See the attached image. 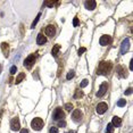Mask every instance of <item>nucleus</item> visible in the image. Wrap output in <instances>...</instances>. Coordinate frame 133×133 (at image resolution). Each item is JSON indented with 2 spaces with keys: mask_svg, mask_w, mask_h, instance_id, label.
<instances>
[{
  "mask_svg": "<svg viewBox=\"0 0 133 133\" xmlns=\"http://www.w3.org/2000/svg\"><path fill=\"white\" fill-rule=\"evenodd\" d=\"M37 43L39 46H43L45 43H47V37L43 35L42 33H39L37 37Z\"/></svg>",
  "mask_w": 133,
  "mask_h": 133,
  "instance_id": "4468645a",
  "label": "nucleus"
},
{
  "mask_svg": "<svg viewBox=\"0 0 133 133\" xmlns=\"http://www.w3.org/2000/svg\"><path fill=\"white\" fill-rule=\"evenodd\" d=\"M59 50H60V45H55L54 48H52V50H51V55L54 57H57L58 51H59Z\"/></svg>",
  "mask_w": 133,
  "mask_h": 133,
  "instance_id": "f3484780",
  "label": "nucleus"
},
{
  "mask_svg": "<svg viewBox=\"0 0 133 133\" xmlns=\"http://www.w3.org/2000/svg\"><path fill=\"white\" fill-rule=\"evenodd\" d=\"M25 73H19L18 75H17V77H16V80H15V83L16 84H18V83H21L22 81H23L24 79H25Z\"/></svg>",
  "mask_w": 133,
  "mask_h": 133,
  "instance_id": "a211bd4d",
  "label": "nucleus"
},
{
  "mask_svg": "<svg viewBox=\"0 0 133 133\" xmlns=\"http://www.w3.org/2000/svg\"><path fill=\"white\" fill-rule=\"evenodd\" d=\"M130 48V40L129 39H125V40H123L122 45H121V55H125L127 52V50H129Z\"/></svg>",
  "mask_w": 133,
  "mask_h": 133,
  "instance_id": "9d476101",
  "label": "nucleus"
},
{
  "mask_svg": "<svg viewBox=\"0 0 133 133\" xmlns=\"http://www.w3.org/2000/svg\"><path fill=\"white\" fill-rule=\"evenodd\" d=\"M113 42V38L110 37V35H102V37L100 38V40H99V43H100V46H102V47H106V46H109L110 43Z\"/></svg>",
  "mask_w": 133,
  "mask_h": 133,
  "instance_id": "39448f33",
  "label": "nucleus"
},
{
  "mask_svg": "<svg viewBox=\"0 0 133 133\" xmlns=\"http://www.w3.org/2000/svg\"><path fill=\"white\" fill-rule=\"evenodd\" d=\"M40 17H41V13H39V14H38V16H37V17H35V19H34V21H33L32 25H31V27H32V28H34V27H35V25H37V23L39 22V19H40Z\"/></svg>",
  "mask_w": 133,
  "mask_h": 133,
  "instance_id": "4be33fe9",
  "label": "nucleus"
},
{
  "mask_svg": "<svg viewBox=\"0 0 133 133\" xmlns=\"http://www.w3.org/2000/svg\"><path fill=\"white\" fill-rule=\"evenodd\" d=\"M72 120H73L75 123H80L82 120H83V113H82L80 109H75L73 112V114H72Z\"/></svg>",
  "mask_w": 133,
  "mask_h": 133,
  "instance_id": "0eeeda50",
  "label": "nucleus"
},
{
  "mask_svg": "<svg viewBox=\"0 0 133 133\" xmlns=\"http://www.w3.org/2000/svg\"><path fill=\"white\" fill-rule=\"evenodd\" d=\"M107 89H108V84L107 82H104V83L100 84V86H99V90L98 92H97V97L98 98H101V97H104L106 95V92H107Z\"/></svg>",
  "mask_w": 133,
  "mask_h": 133,
  "instance_id": "423d86ee",
  "label": "nucleus"
},
{
  "mask_svg": "<svg viewBox=\"0 0 133 133\" xmlns=\"http://www.w3.org/2000/svg\"><path fill=\"white\" fill-rule=\"evenodd\" d=\"M107 109H108V105L106 102H99L96 107V112L98 113L99 115L105 114V113L107 112Z\"/></svg>",
  "mask_w": 133,
  "mask_h": 133,
  "instance_id": "6e6552de",
  "label": "nucleus"
},
{
  "mask_svg": "<svg viewBox=\"0 0 133 133\" xmlns=\"http://www.w3.org/2000/svg\"><path fill=\"white\" fill-rule=\"evenodd\" d=\"M45 32H46V35L52 38V37H55V34H56V27H55V25H52V24H49V25L46 27Z\"/></svg>",
  "mask_w": 133,
  "mask_h": 133,
  "instance_id": "9b49d317",
  "label": "nucleus"
},
{
  "mask_svg": "<svg viewBox=\"0 0 133 133\" xmlns=\"http://www.w3.org/2000/svg\"><path fill=\"white\" fill-rule=\"evenodd\" d=\"M43 125H45V123H43L42 118H40V117H34L32 120V122H31V127L34 131H40L43 127Z\"/></svg>",
  "mask_w": 133,
  "mask_h": 133,
  "instance_id": "f03ea898",
  "label": "nucleus"
},
{
  "mask_svg": "<svg viewBox=\"0 0 133 133\" xmlns=\"http://www.w3.org/2000/svg\"><path fill=\"white\" fill-rule=\"evenodd\" d=\"M125 105H126V100H125V99H120V100L117 101V106H118V107H124Z\"/></svg>",
  "mask_w": 133,
  "mask_h": 133,
  "instance_id": "5701e85b",
  "label": "nucleus"
},
{
  "mask_svg": "<svg viewBox=\"0 0 133 133\" xmlns=\"http://www.w3.org/2000/svg\"><path fill=\"white\" fill-rule=\"evenodd\" d=\"M84 6L88 10H93L97 7V2L95 0H89V1H84Z\"/></svg>",
  "mask_w": 133,
  "mask_h": 133,
  "instance_id": "ddd939ff",
  "label": "nucleus"
},
{
  "mask_svg": "<svg viewBox=\"0 0 133 133\" xmlns=\"http://www.w3.org/2000/svg\"><path fill=\"white\" fill-rule=\"evenodd\" d=\"M89 84V80H86V79H84L83 81L81 82V84H80V86H81V88H85L86 85H88Z\"/></svg>",
  "mask_w": 133,
  "mask_h": 133,
  "instance_id": "393cba45",
  "label": "nucleus"
},
{
  "mask_svg": "<svg viewBox=\"0 0 133 133\" xmlns=\"http://www.w3.org/2000/svg\"><path fill=\"white\" fill-rule=\"evenodd\" d=\"M52 117H54V120L55 121H62V120H64V117H65V113H64V110L62 109V108H56V109L54 110V114H52Z\"/></svg>",
  "mask_w": 133,
  "mask_h": 133,
  "instance_id": "20e7f679",
  "label": "nucleus"
},
{
  "mask_svg": "<svg viewBox=\"0 0 133 133\" xmlns=\"http://www.w3.org/2000/svg\"><path fill=\"white\" fill-rule=\"evenodd\" d=\"M64 108L67 110V112H71V110L73 109V105H72V104H65Z\"/></svg>",
  "mask_w": 133,
  "mask_h": 133,
  "instance_id": "b1692460",
  "label": "nucleus"
},
{
  "mask_svg": "<svg viewBox=\"0 0 133 133\" xmlns=\"http://www.w3.org/2000/svg\"><path fill=\"white\" fill-rule=\"evenodd\" d=\"M58 126H59V127H65V126H66V122H65L64 120L59 121V122H58Z\"/></svg>",
  "mask_w": 133,
  "mask_h": 133,
  "instance_id": "cd10ccee",
  "label": "nucleus"
},
{
  "mask_svg": "<svg viewBox=\"0 0 133 133\" xmlns=\"http://www.w3.org/2000/svg\"><path fill=\"white\" fill-rule=\"evenodd\" d=\"M124 93H125V96H130V95H131V93H132V89H131V88H129L126 91H125Z\"/></svg>",
  "mask_w": 133,
  "mask_h": 133,
  "instance_id": "2f4dec72",
  "label": "nucleus"
},
{
  "mask_svg": "<svg viewBox=\"0 0 133 133\" xmlns=\"http://www.w3.org/2000/svg\"><path fill=\"white\" fill-rule=\"evenodd\" d=\"M1 49H2V52L6 57L9 56V45L7 42H2L1 43Z\"/></svg>",
  "mask_w": 133,
  "mask_h": 133,
  "instance_id": "dca6fc26",
  "label": "nucleus"
},
{
  "mask_svg": "<svg viewBox=\"0 0 133 133\" xmlns=\"http://www.w3.org/2000/svg\"><path fill=\"white\" fill-rule=\"evenodd\" d=\"M79 24H80L79 18H77V17H74V19H73V25L76 27V26H79Z\"/></svg>",
  "mask_w": 133,
  "mask_h": 133,
  "instance_id": "7c9ffc66",
  "label": "nucleus"
},
{
  "mask_svg": "<svg viewBox=\"0 0 133 133\" xmlns=\"http://www.w3.org/2000/svg\"><path fill=\"white\" fill-rule=\"evenodd\" d=\"M114 132V126H113L112 123L107 124V127H106V133H113Z\"/></svg>",
  "mask_w": 133,
  "mask_h": 133,
  "instance_id": "6ab92c4d",
  "label": "nucleus"
},
{
  "mask_svg": "<svg viewBox=\"0 0 133 133\" xmlns=\"http://www.w3.org/2000/svg\"><path fill=\"white\" fill-rule=\"evenodd\" d=\"M74 76H75V72H74L73 69H72V71H69L68 73H67V75H66V79L69 81V80H72Z\"/></svg>",
  "mask_w": 133,
  "mask_h": 133,
  "instance_id": "412c9836",
  "label": "nucleus"
},
{
  "mask_svg": "<svg viewBox=\"0 0 133 133\" xmlns=\"http://www.w3.org/2000/svg\"><path fill=\"white\" fill-rule=\"evenodd\" d=\"M10 129L13 131H19L21 130V123H19V118L18 117H14L10 121Z\"/></svg>",
  "mask_w": 133,
  "mask_h": 133,
  "instance_id": "1a4fd4ad",
  "label": "nucleus"
},
{
  "mask_svg": "<svg viewBox=\"0 0 133 133\" xmlns=\"http://www.w3.org/2000/svg\"><path fill=\"white\" fill-rule=\"evenodd\" d=\"M21 133H28V130L27 129H22L21 130Z\"/></svg>",
  "mask_w": 133,
  "mask_h": 133,
  "instance_id": "473e14b6",
  "label": "nucleus"
},
{
  "mask_svg": "<svg viewBox=\"0 0 133 133\" xmlns=\"http://www.w3.org/2000/svg\"><path fill=\"white\" fill-rule=\"evenodd\" d=\"M83 97V92L82 90H76L75 91V95H74V99H80Z\"/></svg>",
  "mask_w": 133,
  "mask_h": 133,
  "instance_id": "aec40b11",
  "label": "nucleus"
},
{
  "mask_svg": "<svg viewBox=\"0 0 133 133\" xmlns=\"http://www.w3.org/2000/svg\"><path fill=\"white\" fill-rule=\"evenodd\" d=\"M35 60H37V55L35 54H31L30 56H27L25 58V60H24V66L26 67V68H31V67L34 65Z\"/></svg>",
  "mask_w": 133,
  "mask_h": 133,
  "instance_id": "7ed1b4c3",
  "label": "nucleus"
},
{
  "mask_svg": "<svg viewBox=\"0 0 133 133\" xmlns=\"http://www.w3.org/2000/svg\"><path fill=\"white\" fill-rule=\"evenodd\" d=\"M112 69H113L112 62H108V60H101V62L98 64L96 73L98 74V75H109L110 72H112Z\"/></svg>",
  "mask_w": 133,
  "mask_h": 133,
  "instance_id": "f257e3e1",
  "label": "nucleus"
},
{
  "mask_svg": "<svg viewBox=\"0 0 133 133\" xmlns=\"http://www.w3.org/2000/svg\"><path fill=\"white\" fill-rule=\"evenodd\" d=\"M49 133H58V129L56 126H52L49 129Z\"/></svg>",
  "mask_w": 133,
  "mask_h": 133,
  "instance_id": "c85d7f7f",
  "label": "nucleus"
},
{
  "mask_svg": "<svg viewBox=\"0 0 133 133\" xmlns=\"http://www.w3.org/2000/svg\"><path fill=\"white\" fill-rule=\"evenodd\" d=\"M85 50H86V49H85V48H84V47H82V48H80V49H79V50H77V55H79V56H81V55H82V54H83V52H84V51H85Z\"/></svg>",
  "mask_w": 133,
  "mask_h": 133,
  "instance_id": "c756f323",
  "label": "nucleus"
},
{
  "mask_svg": "<svg viewBox=\"0 0 133 133\" xmlns=\"http://www.w3.org/2000/svg\"><path fill=\"white\" fill-rule=\"evenodd\" d=\"M9 72H10L11 75L16 74V72H17V67H16V66H11V67H10V71H9Z\"/></svg>",
  "mask_w": 133,
  "mask_h": 133,
  "instance_id": "bb28decb",
  "label": "nucleus"
},
{
  "mask_svg": "<svg viewBox=\"0 0 133 133\" xmlns=\"http://www.w3.org/2000/svg\"><path fill=\"white\" fill-rule=\"evenodd\" d=\"M133 68V59L130 60V69H132Z\"/></svg>",
  "mask_w": 133,
  "mask_h": 133,
  "instance_id": "72a5a7b5",
  "label": "nucleus"
},
{
  "mask_svg": "<svg viewBox=\"0 0 133 133\" xmlns=\"http://www.w3.org/2000/svg\"><path fill=\"white\" fill-rule=\"evenodd\" d=\"M116 72H117V74H118V77H126L127 76V71L124 66L118 65V66L116 67Z\"/></svg>",
  "mask_w": 133,
  "mask_h": 133,
  "instance_id": "f8f14e48",
  "label": "nucleus"
},
{
  "mask_svg": "<svg viewBox=\"0 0 133 133\" xmlns=\"http://www.w3.org/2000/svg\"><path fill=\"white\" fill-rule=\"evenodd\" d=\"M45 5L47 7H49V8H52L55 5V1H45Z\"/></svg>",
  "mask_w": 133,
  "mask_h": 133,
  "instance_id": "a878e982",
  "label": "nucleus"
},
{
  "mask_svg": "<svg viewBox=\"0 0 133 133\" xmlns=\"http://www.w3.org/2000/svg\"><path fill=\"white\" fill-rule=\"evenodd\" d=\"M0 72H1V66H0Z\"/></svg>",
  "mask_w": 133,
  "mask_h": 133,
  "instance_id": "c9c22d12",
  "label": "nucleus"
},
{
  "mask_svg": "<svg viewBox=\"0 0 133 133\" xmlns=\"http://www.w3.org/2000/svg\"><path fill=\"white\" fill-rule=\"evenodd\" d=\"M66 133H75L74 131H69V132H66Z\"/></svg>",
  "mask_w": 133,
  "mask_h": 133,
  "instance_id": "f704fd0d",
  "label": "nucleus"
},
{
  "mask_svg": "<svg viewBox=\"0 0 133 133\" xmlns=\"http://www.w3.org/2000/svg\"><path fill=\"white\" fill-rule=\"evenodd\" d=\"M112 124L114 127H120L122 125V120H121L118 116H113V120H112Z\"/></svg>",
  "mask_w": 133,
  "mask_h": 133,
  "instance_id": "2eb2a0df",
  "label": "nucleus"
}]
</instances>
